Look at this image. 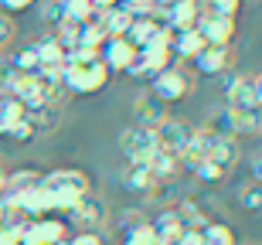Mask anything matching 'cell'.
Wrapping results in <instances>:
<instances>
[{
	"mask_svg": "<svg viewBox=\"0 0 262 245\" xmlns=\"http://www.w3.org/2000/svg\"><path fill=\"white\" fill-rule=\"evenodd\" d=\"M17 123H24V106H20L17 99H0V137L7 140V133L14 126H17Z\"/></svg>",
	"mask_w": 262,
	"mask_h": 245,
	"instance_id": "44dd1931",
	"label": "cell"
},
{
	"mask_svg": "<svg viewBox=\"0 0 262 245\" xmlns=\"http://www.w3.org/2000/svg\"><path fill=\"white\" fill-rule=\"evenodd\" d=\"M170 65H174L170 48H140L133 65L126 69V75H133V79H140V82H150L154 75H160V72L170 69Z\"/></svg>",
	"mask_w": 262,
	"mask_h": 245,
	"instance_id": "52a82bcc",
	"label": "cell"
},
{
	"mask_svg": "<svg viewBox=\"0 0 262 245\" xmlns=\"http://www.w3.org/2000/svg\"><path fill=\"white\" fill-rule=\"evenodd\" d=\"M191 174H194L201 184H222L225 177H228V170H225V167H218L214 160H201V164H198Z\"/></svg>",
	"mask_w": 262,
	"mask_h": 245,
	"instance_id": "d4e9b609",
	"label": "cell"
},
{
	"mask_svg": "<svg viewBox=\"0 0 262 245\" xmlns=\"http://www.w3.org/2000/svg\"><path fill=\"white\" fill-rule=\"evenodd\" d=\"M262 181V157H252V184Z\"/></svg>",
	"mask_w": 262,
	"mask_h": 245,
	"instance_id": "836d02e7",
	"label": "cell"
},
{
	"mask_svg": "<svg viewBox=\"0 0 262 245\" xmlns=\"http://www.w3.org/2000/svg\"><path fill=\"white\" fill-rule=\"evenodd\" d=\"M201 245H235V228L225 221H208L201 228Z\"/></svg>",
	"mask_w": 262,
	"mask_h": 245,
	"instance_id": "603a6c76",
	"label": "cell"
},
{
	"mask_svg": "<svg viewBox=\"0 0 262 245\" xmlns=\"http://www.w3.org/2000/svg\"><path fill=\"white\" fill-rule=\"evenodd\" d=\"M4 181H7V170L0 167V191H4Z\"/></svg>",
	"mask_w": 262,
	"mask_h": 245,
	"instance_id": "e575fe53",
	"label": "cell"
},
{
	"mask_svg": "<svg viewBox=\"0 0 262 245\" xmlns=\"http://www.w3.org/2000/svg\"><path fill=\"white\" fill-rule=\"evenodd\" d=\"M146 221H150V218H146L140 208H129V211H123V215H119V235H126V232L146 225Z\"/></svg>",
	"mask_w": 262,
	"mask_h": 245,
	"instance_id": "f1b7e54d",
	"label": "cell"
},
{
	"mask_svg": "<svg viewBox=\"0 0 262 245\" xmlns=\"http://www.w3.org/2000/svg\"><path fill=\"white\" fill-rule=\"evenodd\" d=\"M31 48H34V55H38L41 72H61V65H65V48L55 41V34H45V38H38Z\"/></svg>",
	"mask_w": 262,
	"mask_h": 245,
	"instance_id": "9a60e30c",
	"label": "cell"
},
{
	"mask_svg": "<svg viewBox=\"0 0 262 245\" xmlns=\"http://www.w3.org/2000/svg\"><path fill=\"white\" fill-rule=\"evenodd\" d=\"M201 51H204V41L194 28L191 31H174V34H170V58H174V65L194 61Z\"/></svg>",
	"mask_w": 262,
	"mask_h": 245,
	"instance_id": "5bb4252c",
	"label": "cell"
},
{
	"mask_svg": "<svg viewBox=\"0 0 262 245\" xmlns=\"http://www.w3.org/2000/svg\"><path fill=\"white\" fill-rule=\"evenodd\" d=\"M119 150H123V157H126V164H146V160L154 157L157 150V137L154 129H143V126H129L119 133Z\"/></svg>",
	"mask_w": 262,
	"mask_h": 245,
	"instance_id": "8992f818",
	"label": "cell"
},
{
	"mask_svg": "<svg viewBox=\"0 0 262 245\" xmlns=\"http://www.w3.org/2000/svg\"><path fill=\"white\" fill-rule=\"evenodd\" d=\"M10 34H14V24H10V17L0 14V51H4V44L10 41Z\"/></svg>",
	"mask_w": 262,
	"mask_h": 245,
	"instance_id": "d6a6232c",
	"label": "cell"
},
{
	"mask_svg": "<svg viewBox=\"0 0 262 245\" xmlns=\"http://www.w3.org/2000/svg\"><path fill=\"white\" fill-rule=\"evenodd\" d=\"M174 245H201V228H187V232H181V238H177Z\"/></svg>",
	"mask_w": 262,
	"mask_h": 245,
	"instance_id": "1f68e13d",
	"label": "cell"
},
{
	"mask_svg": "<svg viewBox=\"0 0 262 245\" xmlns=\"http://www.w3.org/2000/svg\"><path fill=\"white\" fill-rule=\"evenodd\" d=\"M58 79H61V92L92 96V92L109 85V69L99 61V51H68Z\"/></svg>",
	"mask_w": 262,
	"mask_h": 245,
	"instance_id": "7a4b0ae2",
	"label": "cell"
},
{
	"mask_svg": "<svg viewBox=\"0 0 262 245\" xmlns=\"http://www.w3.org/2000/svg\"><path fill=\"white\" fill-rule=\"evenodd\" d=\"M259 129H262V109H255V113H232L235 137H255Z\"/></svg>",
	"mask_w": 262,
	"mask_h": 245,
	"instance_id": "cb8c5ba5",
	"label": "cell"
},
{
	"mask_svg": "<svg viewBox=\"0 0 262 245\" xmlns=\"http://www.w3.org/2000/svg\"><path fill=\"white\" fill-rule=\"evenodd\" d=\"M194 31L201 34L204 48H228L235 41V20H211V17H198Z\"/></svg>",
	"mask_w": 262,
	"mask_h": 245,
	"instance_id": "8fae6325",
	"label": "cell"
},
{
	"mask_svg": "<svg viewBox=\"0 0 262 245\" xmlns=\"http://www.w3.org/2000/svg\"><path fill=\"white\" fill-rule=\"evenodd\" d=\"M262 106L259 75H228L225 79V109L228 113H255Z\"/></svg>",
	"mask_w": 262,
	"mask_h": 245,
	"instance_id": "3957f363",
	"label": "cell"
},
{
	"mask_svg": "<svg viewBox=\"0 0 262 245\" xmlns=\"http://www.w3.org/2000/svg\"><path fill=\"white\" fill-rule=\"evenodd\" d=\"M154 88H150V96L160 99L164 106H174L181 99L191 96V88H194V79H191V72H184V65H170L164 69L160 75H154Z\"/></svg>",
	"mask_w": 262,
	"mask_h": 245,
	"instance_id": "5b68a950",
	"label": "cell"
},
{
	"mask_svg": "<svg viewBox=\"0 0 262 245\" xmlns=\"http://www.w3.org/2000/svg\"><path fill=\"white\" fill-rule=\"evenodd\" d=\"M150 228H154V235L160 238L164 245H174L177 238H181V232H187V228H184V218H181V211H177V205H167L160 215H154Z\"/></svg>",
	"mask_w": 262,
	"mask_h": 245,
	"instance_id": "7c38bea8",
	"label": "cell"
},
{
	"mask_svg": "<svg viewBox=\"0 0 262 245\" xmlns=\"http://www.w3.org/2000/svg\"><path fill=\"white\" fill-rule=\"evenodd\" d=\"M68 238H72V228L58 215L31 218L20 225V245H65Z\"/></svg>",
	"mask_w": 262,
	"mask_h": 245,
	"instance_id": "277c9868",
	"label": "cell"
},
{
	"mask_svg": "<svg viewBox=\"0 0 262 245\" xmlns=\"http://www.w3.org/2000/svg\"><path fill=\"white\" fill-rule=\"evenodd\" d=\"M38 191L45 197L48 215H68L89 194V177L72 167H58V170H48L38 177Z\"/></svg>",
	"mask_w": 262,
	"mask_h": 245,
	"instance_id": "6da1fadb",
	"label": "cell"
},
{
	"mask_svg": "<svg viewBox=\"0 0 262 245\" xmlns=\"http://www.w3.org/2000/svg\"><path fill=\"white\" fill-rule=\"evenodd\" d=\"M10 69L17 72V75H38L41 65H38V55H34V48L31 44H24V48H17L14 55H7Z\"/></svg>",
	"mask_w": 262,
	"mask_h": 245,
	"instance_id": "7402d4cb",
	"label": "cell"
},
{
	"mask_svg": "<svg viewBox=\"0 0 262 245\" xmlns=\"http://www.w3.org/2000/svg\"><path fill=\"white\" fill-rule=\"evenodd\" d=\"M191 133H194V129L187 126V123H181V119H170V116H167L164 123L154 129L157 147L164 150V153H170V157H181V153L187 150V143H191Z\"/></svg>",
	"mask_w": 262,
	"mask_h": 245,
	"instance_id": "9c48e42d",
	"label": "cell"
},
{
	"mask_svg": "<svg viewBox=\"0 0 262 245\" xmlns=\"http://www.w3.org/2000/svg\"><path fill=\"white\" fill-rule=\"evenodd\" d=\"M238 205H242L245 211H259L262 208V184H245L242 194H238Z\"/></svg>",
	"mask_w": 262,
	"mask_h": 245,
	"instance_id": "83f0119b",
	"label": "cell"
},
{
	"mask_svg": "<svg viewBox=\"0 0 262 245\" xmlns=\"http://www.w3.org/2000/svg\"><path fill=\"white\" fill-rule=\"evenodd\" d=\"M68 218H72L82 232H96V235H99V228L109 221V208H106V201H102V197L85 194L75 208H72V211H68Z\"/></svg>",
	"mask_w": 262,
	"mask_h": 245,
	"instance_id": "ba28073f",
	"label": "cell"
},
{
	"mask_svg": "<svg viewBox=\"0 0 262 245\" xmlns=\"http://www.w3.org/2000/svg\"><path fill=\"white\" fill-rule=\"evenodd\" d=\"M24 119H28V126H31L34 137H38V133H51V129L58 126V109H55V106L24 109Z\"/></svg>",
	"mask_w": 262,
	"mask_h": 245,
	"instance_id": "d6986e66",
	"label": "cell"
},
{
	"mask_svg": "<svg viewBox=\"0 0 262 245\" xmlns=\"http://www.w3.org/2000/svg\"><path fill=\"white\" fill-rule=\"evenodd\" d=\"M119 245H164V242L154 235V228H150V221H146V225L133 228V232H126V235H119Z\"/></svg>",
	"mask_w": 262,
	"mask_h": 245,
	"instance_id": "484cf974",
	"label": "cell"
},
{
	"mask_svg": "<svg viewBox=\"0 0 262 245\" xmlns=\"http://www.w3.org/2000/svg\"><path fill=\"white\" fill-rule=\"evenodd\" d=\"M133 113H136V126H143V129H157L167 119V106L160 99H154L150 92H140L133 99Z\"/></svg>",
	"mask_w": 262,
	"mask_h": 245,
	"instance_id": "4fadbf2b",
	"label": "cell"
},
{
	"mask_svg": "<svg viewBox=\"0 0 262 245\" xmlns=\"http://www.w3.org/2000/svg\"><path fill=\"white\" fill-rule=\"evenodd\" d=\"M119 181L126 184V191H136V194H154L157 184H160V181L146 170V164H126L123 174H119Z\"/></svg>",
	"mask_w": 262,
	"mask_h": 245,
	"instance_id": "e0dca14e",
	"label": "cell"
},
{
	"mask_svg": "<svg viewBox=\"0 0 262 245\" xmlns=\"http://www.w3.org/2000/svg\"><path fill=\"white\" fill-rule=\"evenodd\" d=\"M34 4L31 0H0V14L7 17V14H24V10H31Z\"/></svg>",
	"mask_w": 262,
	"mask_h": 245,
	"instance_id": "4dcf8cb0",
	"label": "cell"
},
{
	"mask_svg": "<svg viewBox=\"0 0 262 245\" xmlns=\"http://www.w3.org/2000/svg\"><path fill=\"white\" fill-rule=\"evenodd\" d=\"M201 7V17H211V20H235L242 4L238 0H208V4H198Z\"/></svg>",
	"mask_w": 262,
	"mask_h": 245,
	"instance_id": "ffe728a7",
	"label": "cell"
},
{
	"mask_svg": "<svg viewBox=\"0 0 262 245\" xmlns=\"http://www.w3.org/2000/svg\"><path fill=\"white\" fill-rule=\"evenodd\" d=\"M38 170H14V174H7V181H4V191H0V201L4 205H14L20 194H28L31 187H38Z\"/></svg>",
	"mask_w": 262,
	"mask_h": 245,
	"instance_id": "2e32d148",
	"label": "cell"
},
{
	"mask_svg": "<svg viewBox=\"0 0 262 245\" xmlns=\"http://www.w3.org/2000/svg\"><path fill=\"white\" fill-rule=\"evenodd\" d=\"M38 17H41V24L48 28V34H55V31L61 28V4H41Z\"/></svg>",
	"mask_w": 262,
	"mask_h": 245,
	"instance_id": "4316f807",
	"label": "cell"
},
{
	"mask_svg": "<svg viewBox=\"0 0 262 245\" xmlns=\"http://www.w3.org/2000/svg\"><path fill=\"white\" fill-rule=\"evenodd\" d=\"M225 69H228V48H204L194 58L198 75H222Z\"/></svg>",
	"mask_w": 262,
	"mask_h": 245,
	"instance_id": "ac0fdd59",
	"label": "cell"
},
{
	"mask_svg": "<svg viewBox=\"0 0 262 245\" xmlns=\"http://www.w3.org/2000/svg\"><path fill=\"white\" fill-rule=\"evenodd\" d=\"M14 82H17V72L10 69L7 55H0V99L10 96V88H14Z\"/></svg>",
	"mask_w": 262,
	"mask_h": 245,
	"instance_id": "f546056e",
	"label": "cell"
},
{
	"mask_svg": "<svg viewBox=\"0 0 262 245\" xmlns=\"http://www.w3.org/2000/svg\"><path fill=\"white\" fill-rule=\"evenodd\" d=\"M133 58H136V48L126 38H106V44L99 48V61L109 69V75L113 72H126L133 65Z\"/></svg>",
	"mask_w": 262,
	"mask_h": 245,
	"instance_id": "30bf717a",
	"label": "cell"
}]
</instances>
